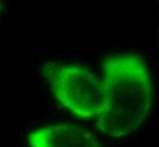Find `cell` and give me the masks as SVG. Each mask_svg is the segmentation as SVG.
Wrapping results in <instances>:
<instances>
[{
  "label": "cell",
  "mask_w": 159,
  "mask_h": 147,
  "mask_svg": "<svg viewBox=\"0 0 159 147\" xmlns=\"http://www.w3.org/2000/svg\"><path fill=\"white\" fill-rule=\"evenodd\" d=\"M30 147H108L96 135L70 123L48 124L29 135Z\"/></svg>",
  "instance_id": "cell-3"
},
{
  "label": "cell",
  "mask_w": 159,
  "mask_h": 147,
  "mask_svg": "<svg viewBox=\"0 0 159 147\" xmlns=\"http://www.w3.org/2000/svg\"><path fill=\"white\" fill-rule=\"evenodd\" d=\"M1 8H2V2L0 1V10H1Z\"/></svg>",
  "instance_id": "cell-4"
},
{
  "label": "cell",
  "mask_w": 159,
  "mask_h": 147,
  "mask_svg": "<svg viewBox=\"0 0 159 147\" xmlns=\"http://www.w3.org/2000/svg\"><path fill=\"white\" fill-rule=\"evenodd\" d=\"M50 88L56 100L74 115L98 118L105 108L101 77L81 63L52 65L47 69Z\"/></svg>",
  "instance_id": "cell-2"
},
{
  "label": "cell",
  "mask_w": 159,
  "mask_h": 147,
  "mask_svg": "<svg viewBox=\"0 0 159 147\" xmlns=\"http://www.w3.org/2000/svg\"><path fill=\"white\" fill-rule=\"evenodd\" d=\"M101 79L105 108L97 118V128L110 137L135 131L152 103V79L146 61L135 53L110 56L102 63Z\"/></svg>",
  "instance_id": "cell-1"
}]
</instances>
